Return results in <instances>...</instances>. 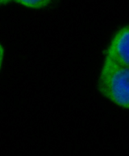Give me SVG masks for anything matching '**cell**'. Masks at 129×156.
Segmentation results:
<instances>
[{
    "label": "cell",
    "mask_w": 129,
    "mask_h": 156,
    "mask_svg": "<svg viewBox=\"0 0 129 156\" xmlns=\"http://www.w3.org/2000/svg\"><path fill=\"white\" fill-rule=\"evenodd\" d=\"M102 96L115 105L129 109V66L105 57L97 83Z\"/></svg>",
    "instance_id": "obj_1"
},
{
    "label": "cell",
    "mask_w": 129,
    "mask_h": 156,
    "mask_svg": "<svg viewBox=\"0 0 129 156\" xmlns=\"http://www.w3.org/2000/svg\"><path fill=\"white\" fill-rule=\"evenodd\" d=\"M105 57L129 66V25L122 27L114 33L107 46Z\"/></svg>",
    "instance_id": "obj_2"
},
{
    "label": "cell",
    "mask_w": 129,
    "mask_h": 156,
    "mask_svg": "<svg viewBox=\"0 0 129 156\" xmlns=\"http://www.w3.org/2000/svg\"><path fill=\"white\" fill-rule=\"evenodd\" d=\"M17 4L31 9H43L50 5L53 0H13Z\"/></svg>",
    "instance_id": "obj_3"
},
{
    "label": "cell",
    "mask_w": 129,
    "mask_h": 156,
    "mask_svg": "<svg viewBox=\"0 0 129 156\" xmlns=\"http://www.w3.org/2000/svg\"><path fill=\"white\" fill-rule=\"evenodd\" d=\"M4 55H5V50L3 46L0 43V72L2 66V64L4 58Z\"/></svg>",
    "instance_id": "obj_4"
},
{
    "label": "cell",
    "mask_w": 129,
    "mask_h": 156,
    "mask_svg": "<svg viewBox=\"0 0 129 156\" xmlns=\"http://www.w3.org/2000/svg\"><path fill=\"white\" fill-rule=\"evenodd\" d=\"M12 1H13V0H0V6L7 5Z\"/></svg>",
    "instance_id": "obj_5"
}]
</instances>
